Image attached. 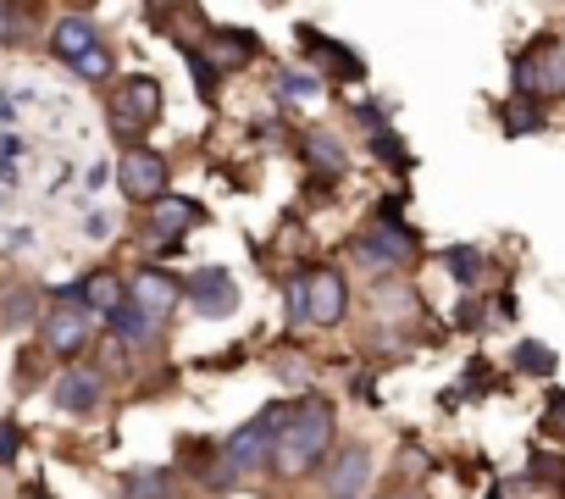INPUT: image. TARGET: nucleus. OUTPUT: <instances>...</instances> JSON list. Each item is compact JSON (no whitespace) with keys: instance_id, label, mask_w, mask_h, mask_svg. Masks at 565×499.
I'll list each match as a JSON object with an SVG mask.
<instances>
[{"instance_id":"1","label":"nucleus","mask_w":565,"mask_h":499,"mask_svg":"<svg viewBox=\"0 0 565 499\" xmlns=\"http://www.w3.org/2000/svg\"><path fill=\"white\" fill-rule=\"evenodd\" d=\"M328 444H333V411H328V400H306V405L289 411V422H282L277 449H271V466L282 477H306L328 455Z\"/></svg>"},{"instance_id":"2","label":"nucleus","mask_w":565,"mask_h":499,"mask_svg":"<svg viewBox=\"0 0 565 499\" xmlns=\"http://www.w3.org/2000/svg\"><path fill=\"white\" fill-rule=\"evenodd\" d=\"M282 422H289V405H266L255 422H244V427L227 438V449H222V466H227L233 477H249V471H260V466L271 460V449H277V433H282Z\"/></svg>"},{"instance_id":"3","label":"nucleus","mask_w":565,"mask_h":499,"mask_svg":"<svg viewBox=\"0 0 565 499\" xmlns=\"http://www.w3.org/2000/svg\"><path fill=\"white\" fill-rule=\"evenodd\" d=\"M156 117H161V84H156L150 73L122 78V84H117V100H111V128L122 134L128 150H139V134H145Z\"/></svg>"},{"instance_id":"4","label":"nucleus","mask_w":565,"mask_h":499,"mask_svg":"<svg viewBox=\"0 0 565 499\" xmlns=\"http://www.w3.org/2000/svg\"><path fill=\"white\" fill-rule=\"evenodd\" d=\"M515 95H526L537 106H543V95H565V45L537 40L532 51H521L515 56Z\"/></svg>"},{"instance_id":"5","label":"nucleus","mask_w":565,"mask_h":499,"mask_svg":"<svg viewBox=\"0 0 565 499\" xmlns=\"http://www.w3.org/2000/svg\"><path fill=\"white\" fill-rule=\"evenodd\" d=\"M350 250H355V262H361L366 273H394V267H405V262L416 256V233H411L405 222H377V227L361 233Z\"/></svg>"},{"instance_id":"6","label":"nucleus","mask_w":565,"mask_h":499,"mask_svg":"<svg viewBox=\"0 0 565 499\" xmlns=\"http://www.w3.org/2000/svg\"><path fill=\"white\" fill-rule=\"evenodd\" d=\"M117 183H122V194L128 200H167V156H156V150H122V167H117Z\"/></svg>"},{"instance_id":"7","label":"nucleus","mask_w":565,"mask_h":499,"mask_svg":"<svg viewBox=\"0 0 565 499\" xmlns=\"http://www.w3.org/2000/svg\"><path fill=\"white\" fill-rule=\"evenodd\" d=\"M183 300L200 311V317H233L238 311V284L222 273V267H200V273H189L183 278Z\"/></svg>"},{"instance_id":"8","label":"nucleus","mask_w":565,"mask_h":499,"mask_svg":"<svg viewBox=\"0 0 565 499\" xmlns=\"http://www.w3.org/2000/svg\"><path fill=\"white\" fill-rule=\"evenodd\" d=\"M344 306H350V284L339 267H322L306 278V322L317 328H339L344 322Z\"/></svg>"},{"instance_id":"9","label":"nucleus","mask_w":565,"mask_h":499,"mask_svg":"<svg viewBox=\"0 0 565 499\" xmlns=\"http://www.w3.org/2000/svg\"><path fill=\"white\" fill-rule=\"evenodd\" d=\"M300 51H306V62L322 67L328 78H344V84H361V78H366V62H361L350 45H339V40H328V34H317V29H300Z\"/></svg>"},{"instance_id":"10","label":"nucleus","mask_w":565,"mask_h":499,"mask_svg":"<svg viewBox=\"0 0 565 499\" xmlns=\"http://www.w3.org/2000/svg\"><path fill=\"white\" fill-rule=\"evenodd\" d=\"M128 300H134L150 322H161L167 311H178L183 284H178L172 273H161V267H139V273H134V284H128Z\"/></svg>"},{"instance_id":"11","label":"nucleus","mask_w":565,"mask_h":499,"mask_svg":"<svg viewBox=\"0 0 565 499\" xmlns=\"http://www.w3.org/2000/svg\"><path fill=\"white\" fill-rule=\"evenodd\" d=\"M45 350L51 355H78V350H89V311L84 306H56V311H45Z\"/></svg>"},{"instance_id":"12","label":"nucleus","mask_w":565,"mask_h":499,"mask_svg":"<svg viewBox=\"0 0 565 499\" xmlns=\"http://www.w3.org/2000/svg\"><path fill=\"white\" fill-rule=\"evenodd\" d=\"M56 405L67 411V416H89V411H100V394H106V378L100 372H89V367H67L62 378H56Z\"/></svg>"},{"instance_id":"13","label":"nucleus","mask_w":565,"mask_h":499,"mask_svg":"<svg viewBox=\"0 0 565 499\" xmlns=\"http://www.w3.org/2000/svg\"><path fill=\"white\" fill-rule=\"evenodd\" d=\"M366 482H372V449H366V444H350V449H339V460H333V477H328V499H355Z\"/></svg>"},{"instance_id":"14","label":"nucleus","mask_w":565,"mask_h":499,"mask_svg":"<svg viewBox=\"0 0 565 499\" xmlns=\"http://www.w3.org/2000/svg\"><path fill=\"white\" fill-rule=\"evenodd\" d=\"M100 40H95V29H89V18H62L56 29H51V51L73 67V62H84L89 51H95Z\"/></svg>"},{"instance_id":"15","label":"nucleus","mask_w":565,"mask_h":499,"mask_svg":"<svg viewBox=\"0 0 565 499\" xmlns=\"http://www.w3.org/2000/svg\"><path fill=\"white\" fill-rule=\"evenodd\" d=\"M122 300H128V284H122L117 273H106V267H100V273H89V278H84V311L111 317Z\"/></svg>"},{"instance_id":"16","label":"nucleus","mask_w":565,"mask_h":499,"mask_svg":"<svg viewBox=\"0 0 565 499\" xmlns=\"http://www.w3.org/2000/svg\"><path fill=\"white\" fill-rule=\"evenodd\" d=\"M194 222H205V211H200L194 200H161V205H156V216H150L156 238H178V233H189Z\"/></svg>"},{"instance_id":"17","label":"nucleus","mask_w":565,"mask_h":499,"mask_svg":"<svg viewBox=\"0 0 565 499\" xmlns=\"http://www.w3.org/2000/svg\"><path fill=\"white\" fill-rule=\"evenodd\" d=\"M216 45H211V56H216V67H244V62H255V34L249 29H222V34H211Z\"/></svg>"},{"instance_id":"18","label":"nucleus","mask_w":565,"mask_h":499,"mask_svg":"<svg viewBox=\"0 0 565 499\" xmlns=\"http://www.w3.org/2000/svg\"><path fill=\"white\" fill-rule=\"evenodd\" d=\"M306 161H311L322 178H339V172H344V145H339L333 134L311 128V134H306Z\"/></svg>"},{"instance_id":"19","label":"nucleus","mask_w":565,"mask_h":499,"mask_svg":"<svg viewBox=\"0 0 565 499\" xmlns=\"http://www.w3.org/2000/svg\"><path fill=\"white\" fill-rule=\"evenodd\" d=\"M444 267H449V278L455 284H482V273H488V262H482V250H471V244H449L444 250Z\"/></svg>"},{"instance_id":"20","label":"nucleus","mask_w":565,"mask_h":499,"mask_svg":"<svg viewBox=\"0 0 565 499\" xmlns=\"http://www.w3.org/2000/svg\"><path fill=\"white\" fill-rule=\"evenodd\" d=\"M111 328H117V339H122V344H150V339H156V322H150L134 300H122V306L111 311Z\"/></svg>"},{"instance_id":"21","label":"nucleus","mask_w":565,"mask_h":499,"mask_svg":"<svg viewBox=\"0 0 565 499\" xmlns=\"http://www.w3.org/2000/svg\"><path fill=\"white\" fill-rule=\"evenodd\" d=\"M122 499H172V477L156 466H139L122 477Z\"/></svg>"},{"instance_id":"22","label":"nucleus","mask_w":565,"mask_h":499,"mask_svg":"<svg viewBox=\"0 0 565 499\" xmlns=\"http://www.w3.org/2000/svg\"><path fill=\"white\" fill-rule=\"evenodd\" d=\"M499 123H504V134H537L543 128V106L526 100V95H510L504 112H499Z\"/></svg>"},{"instance_id":"23","label":"nucleus","mask_w":565,"mask_h":499,"mask_svg":"<svg viewBox=\"0 0 565 499\" xmlns=\"http://www.w3.org/2000/svg\"><path fill=\"white\" fill-rule=\"evenodd\" d=\"M515 372H526V378H554V350L537 344V339L515 344Z\"/></svg>"},{"instance_id":"24","label":"nucleus","mask_w":565,"mask_h":499,"mask_svg":"<svg viewBox=\"0 0 565 499\" xmlns=\"http://www.w3.org/2000/svg\"><path fill=\"white\" fill-rule=\"evenodd\" d=\"M183 62H189V73H194V84H200V95L211 100L216 95V62H205L194 45H183Z\"/></svg>"},{"instance_id":"25","label":"nucleus","mask_w":565,"mask_h":499,"mask_svg":"<svg viewBox=\"0 0 565 499\" xmlns=\"http://www.w3.org/2000/svg\"><path fill=\"white\" fill-rule=\"evenodd\" d=\"M282 95H289V100H317L322 78L317 73H282Z\"/></svg>"},{"instance_id":"26","label":"nucleus","mask_w":565,"mask_h":499,"mask_svg":"<svg viewBox=\"0 0 565 499\" xmlns=\"http://www.w3.org/2000/svg\"><path fill=\"white\" fill-rule=\"evenodd\" d=\"M73 73H78V78H111V56H106V45H95L84 62H73Z\"/></svg>"},{"instance_id":"27","label":"nucleus","mask_w":565,"mask_h":499,"mask_svg":"<svg viewBox=\"0 0 565 499\" xmlns=\"http://www.w3.org/2000/svg\"><path fill=\"white\" fill-rule=\"evenodd\" d=\"M532 477H543V482H554L559 477V488H565V460H554V455H532V466H526Z\"/></svg>"},{"instance_id":"28","label":"nucleus","mask_w":565,"mask_h":499,"mask_svg":"<svg viewBox=\"0 0 565 499\" xmlns=\"http://www.w3.org/2000/svg\"><path fill=\"white\" fill-rule=\"evenodd\" d=\"M29 317H34V295H23V289H18V295L7 300V322H12V328H23Z\"/></svg>"},{"instance_id":"29","label":"nucleus","mask_w":565,"mask_h":499,"mask_svg":"<svg viewBox=\"0 0 565 499\" xmlns=\"http://www.w3.org/2000/svg\"><path fill=\"white\" fill-rule=\"evenodd\" d=\"M372 150H377V156H383V161H394V167H399V161H405V145H399V139H394V134H377V139H372Z\"/></svg>"},{"instance_id":"30","label":"nucleus","mask_w":565,"mask_h":499,"mask_svg":"<svg viewBox=\"0 0 565 499\" xmlns=\"http://www.w3.org/2000/svg\"><path fill=\"white\" fill-rule=\"evenodd\" d=\"M12 460H18V427L0 422V466H12Z\"/></svg>"},{"instance_id":"31","label":"nucleus","mask_w":565,"mask_h":499,"mask_svg":"<svg viewBox=\"0 0 565 499\" xmlns=\"http://www.w3.org/2000/svg\"><path fill=\"white\" fill-rule=\"evenodd\" d=\"M548 427H554V433H565V389H554V394H548Z\"/></svg>"},{"instance_id":"32","label":"nucleus","mask_w":565,"mask_h":499,"mask_svg":"<svg viewBox=\"0 0 565 499\" xmlns=\"http://www.w3.org/2000/svg\"><path fill=\"white\" fill-rule=\"evenodd\" d=\"M84 233H89V238H106V233H111L106 211H89V216H84Z\"/></svg>"},{"instance_id":"33","label":"nucleus","mask_w":565,"mask_h":499,"mask_svg":"<svg viewBox=\"0 0 565 499\" xmlns=\"http://www.w3.org/2000/svg\"><path fill=\"white\" fill-rule=\"evenodd\" d=\"M106 172H111V167H106V161H95V167L84 172V183H89V189H100V183H106Z\"/></svg>"},{"instance_id":"34","label":"nucleus","mask_w":565,"mask_h":499,"mask_svg":"<svg viewBox=\"0 0 565 499\" xmlns=\"http://www.w3.org/2000/svg\"><path fill=\"white\" fill-rule=\"evenodd\" d=\"M488 499H504V488H488Z\"/></svg>"}]
</instances>
